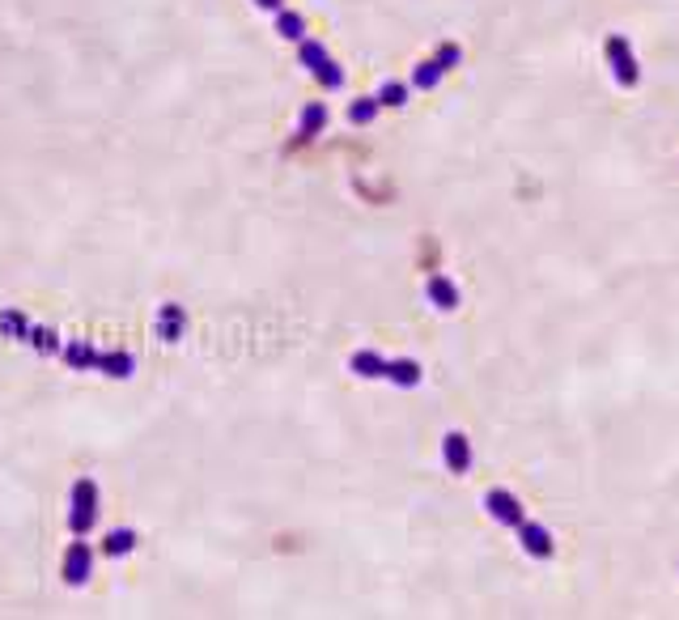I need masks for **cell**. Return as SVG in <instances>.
Returning a JSON list of instances; mask_svg holds the SVG:
<instances>
[{
    "mask_svg": "<svg viewBox=\"0 0 679 620\" xmlns=\"http://www.w3.org/2000/svg\"><path fill=\"white\" fill-rule=\"evenodd\" d=\"M183 306L178 302H170V306H162V314H158V336L162 340H178V332H183Z\"/></svg>",
    "mask_w": 679,
    "mask_h": 620,
    "instance_id": "obj_12",
    "label": "cell"
},
{
    "mask_svg": "<svg viewBox=\"0 0 679 620\" xmlns=\"http://www.w3.org/2000/svg\"><path fill=\"white\" fill-rule=\"evenodd\" d=\"M136 548V531L132 527H115L111 536L102 539V553L107 556H124V553H132Z\"/></svg>",
    "mask_w": 679,
    "mask_h": 620,
    "instance_id": "obj_14",
    "label": "cell"
},
{
    "mask_svg": "<svg viewBox=\"0 0 679 620\" xmlns=\"http://www.w3.org/2000/svg\"><path fill=\"white\" fill-rule=\"evenodd\" d=\"M314 82H319V85H327V90H344V68H340L336 60L327 56L323 65L314 68Z\"/></svg>",
    "mask_w": 679,
    "mask_h": 620,
    "instance_id": "obj_15",
    "label": "cell"
},
{
    "mask_svg": "<svg viewBox=\"0 0 679 620\" xmlns=\"http://www.w3.org/2000/svg\"><path fill=\"white\" fill-rule=\"evenodd\" d=\"M442 463H446V472H454V476L471 472V438L468 434L451 429V434L442 438Z\"/></svg>",
    "mask_w": 679,
    "mask_h": 620,
    "instance_id": "obj_7",
    "label": "cell"
},
{
    "mask_svg": "<svg viewBox=\"0 0 679 620\" xmlns=\"http://www.w3.org/2000/svg\"><path fill=\"white\" fill-rule=\"evenodd\" d=\"M374 115H378V99H361L348 107V119H353V124H370Z\"/></svg>",
    "mask_w": 679,
    "mask_h": 620,
    "instance_id": "obj_18",
    "label": "cell"
},
{
    "mask_svg": "<svg viewBox=\"0 0 679 620\" xmlns=\"http://www.w3.org/2000/svg\"><path fill=\"white\" fill-rule=\"evenodd\" d=\"M276 34L289 39V43H302V39H306V17L280 9V13H276Z\"/></svg>",
    "mask_w": 679,
    "mask_h": 620,
    "instance_id": "obj_11",
    "label": "cell"
},
{
    "mask_svg": "<svg viewBox=\"0 0 679 620\" xmlns=\"http://www.w3.org/2000/svg\"><path fill=\"white\" fill-rule=\"evenodd\" d=\"M485 510L493 514V522H502V527H514V531L522 527V522H527V506H522V502H518L510 489H488V493H485Z\"/></svg>",
    "mask_w": 679,
    "mask_h": 620,
    "instance_id": "obj_4",
    "label": "cell"
},
{
    "mask_svg": "<svg viewBox=\"0 0 679 620\" xmlns=\"http://www.w3.org/2000/svg\"><path fill=\"white\" fill-rule=\"evenodd\" d=\"M94 522H98V485L90 476H82L73 485V497H68V531L73 536H90Z\"/></svg>",
    "mask_w": 679,
    "mask_h": 620,
    "instance_id": "obj_1",
    "label": "cell"
},
{
    "mask_svg": "<svg viewBox=\"0 0 679 620\" xmlns=\"http://www.w3.org/2000/svg\"><path fill=\"white\" fill-rule=\"evenodd\" d=\"M327 128V107L323 102H310L306 111H302V141H314V136H319V132Z\"/></svg>",
    "mask_w": 679,
    "mask_h": 620,
    "instance_id": "obj_13",
    "label": "cell"
},
{
    "mask_svg": "<svg viewBox=\"0 0 679 620\" xmlns=\"http://www.w3.org/2000/svg\"><path fill=\"white\" fill-rule=\"evenodd\" d=\"M297 60H302V65L314 73V68L327 60V47H323V43H314V39H302V43H297Z\"/></svg>",
    "mask_w": 679,
    "mask_h": 620,
    "instance_id": "obj_16",
    "label": "cell"
},
{
    "mask_svg": "<svg viewBox=\"0 0 679 620\" xmlns=\"http://www.w3.org/2000/svg\"><path fill=\"white\" fill-rule=\"evenodd\" d=\"M518 544H522V553L535 556V561H552L556 556V539H552V531L544 527V522H522L518 527Z\"/></svg>",
    "mask_w": 679,
    "mask_h": 620,
    "instance_id": "obj_6",
    "label": "cell"
},
{
    "mask_svg": "<svg viewBox=\"0 0 679 620\" xmlns=\"http://www.w3.org/2000/svg\"><path fill=\"white\" fill-rule=\"evenodd\" d=\"M348 370H353L357 378H387V357H378V353H353L348 357Z\"/></svg>",
    "mask_w": 679,
    "mask_h": 620,
    "instance_id": "obj_10",
    "label": "cell"
},
{
    "mask_svg": "<svg viewBox=\"0 0 679 620\" xmlns=\"http://www.w3.org/2000/svg\"><path fill=\"white\" fill-rule=\"evenodd\" d=\"M603 51H607V65H612V77L620 90H632V85L641 82V65H637V56H632L624 34H607Z\"/></svg>",
    "mask_w": 679,
    "mask_h": 620,
    "instance_id": "obj_3",
    "label": "cell"
},
{
    "mask_svg": "<svg viewBox=\"0 0 679 620\" xmlns=\"http://www.w3.org/2000/svg\"><path fill=\"white\" fill-rule=\"evenodd\" d=\"M459 60H463V47H459V43H442V47H437L429 60H421V65H417V73H412V85H417V90H437V82H442L451 68H459Z\"/></svg>",
    "mask_w": 679,
    "mask_h": 620,
    "instance_id": "obj_2",
    "label": "cell"
},
{
    "mask_svg": "<svg viewBox=\"0 0 679 620\" xmlns=\"http://www.w3.org/2000/svg\"><path fill=\"white\" fill-rule=\"evenodd\" d=\"M374 99H378V107H404V102H408V85L404 82H387L378 94H374Z\"/></svg>",
    "mask_w": 679,
    "mask_h": 620,
    "instance_id": "obj_17",
    "label": "cell"
},
{
    "mask_svg": "<svg viewBox=\"0 0 679 620\" xmlns=\"http://www.w3.org/2000/svg\"><path fill=\"white\" fill-rule=\"evenodd\" d=\"M425 294H429V302H434L437 310H454V306H459V285H454L451 277H442V272H434V277L425 280Z\"/></svg>",
    "mask_w": 679,
    "mask_h": 620,
    "instance_id": "obj_8",
    "label": "cell"
},
{
    "mask_svg": "<svg viewBox=\"0 0 679 620\" xmlns=\"http://www.w3.org/2000/svg\"><path fill=\"white\" fill-rule=\"evenodd\" d=\"M90 573H94V548L77 536L73 544H68V553H64V582L68 587H85V582H90Z\"/></svg>",
    "mask_w": 679,
    "mask_h": 620,
    "instance_id": "obj_5",
    "label": "cell"
},
{
    "mask_svg": "<svg viewBox=\"0 0 679 620\" xmlns=\"http://www.w3.org/2000/svg\"><path fill=\"white\" fill-rule=\"evenodd\" d=\"M421 361H412V357H395L387 361V383H395V387H421Z\"/></svg>",
    "mask_w": 679,
    "mask_h": 620,
    "instance_id": "obj_9",
    "label": "cell"
},
{
    "mask_svg": "<svg viewBox=\"0 0 679 620\" xmlns=\"http://www.w3.org/2000/svg\"><path fill=\"white\" fill-rule=\"evenodd\" d=\"M259 9H268V13H280V9H285V0H255Z\"/></svg>",
    "mask_w": 679,
    "mask_h": 620,
    "instance_id": "obj_19",
    "label": "cell"
}]
</instances>
